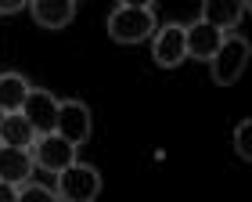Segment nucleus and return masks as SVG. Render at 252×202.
I'll use <instances>...</instances> for the list:
<instances>
[{"mask_svg": "<svg viewBox=\"0 0 252 202\" xmlns=\"http://www.w3.org/2000/svg\"><path fill=\"white\" fill-rule=\"evenodd\" d=\"M32 22L43 29H65L76 18V0H29Z\"/></svg>", "mask_w": 252, "mask_h": 202, "instance_id": "obj_10", "label": "nucleus"}, {"mask_svg": "<svg viewBox=\"0 0 252 202\" xmlns=\"http://www.w3.org/2000/svg\"><path fill=\"white\" fill-rule=\"evenodd\" d=\"M15 202H62V199L54 195L51 188H43V184H29V181H26V184L18 188V199H15Z\"/></svg>", "mask_w": 252, "mask_h": 202, "instance_id": "obj_14", "label": "nucleus"}, {"mask_svg": "<svg viewBox=\"0 0 252 202\" xmlns=\"http://www.w3.org/2000/svg\"><path fill=\"white\" fill-rule=\"evenodd\" d=\"M29 155H32V166L47 173H62L68 163H76V144H68L62 134H36L29 144Z\"/></svg>", "mask_w": 252, "mask_h": 202, "instance_id": "obj_4", "label": "nucleus"}, {"mask_svg": "<svg viewBox=\"0 0 252 202\" xmlns=\"http://www.w3.org/2000/svg\"><path fill=\"white\" fill-rule=\"evenodd\" d=\"M58 177V188H54V195L62 202H94L101 195V173L94 166L87 163H68Z\"/></svg>", "mask_w": 252, "mask_h": 202, "instance_id": "obj_2", "label": "nucleus"}, {"mask_svg": "<svg viewBox=\"0 0 252 202\" xmlns=\"http://www.w3.org/2000/svg\"><path fill=\"white\" fill-rule=\"evenodd\" d=\"M234 148H238V155L249 163L252 159V119H242L238 123V130H234Z\"/></svg>", "mask_w": 252, "mask_h": 202, "instance_id": "obj_15", "label": "nucleus"}, {"mask_svg": "<svg viewBox=\"0 0 252 202\" xmlns=\"http://www.w3.org/2000/svg\"><path fill=\"white\" fill-rule=\"evenodd\" d=\"M36 130L29 127V119L22 112H4V123H0V144H11V148H29Z\"/></svg>", "mask_w": 252, "mask_h": 202, "instance_id": "obj_12", "label": "nucleus"}, {"mask_svg": "<svg viewBox=\"0 0 252 202\" xmlns=\"http://www.w3.org/2000/svg\"><path fill=\"white\" fill-rule=\"evenodd\" d=\"M158 22H155V7H126L119 4L108 15V36L116 43H141L148 36H155Z\"/></svg>", "mask_w": 252, "mask_h": 202, "instance_id": "obj_1", "label": "nucleus"}, {"mask_svg": "<svg viewBox=\"0 0 252 202\" xmlns=\"http://www.w3.org/2000/svg\"><path fill=\"white\" fill-rule=\"evenodd\" d=\"M15 199H18V188L7 184V181H0V202H15Z\"/></svg>", "mask_w": 252, "mask_h": 202, "instance_id": "obj_17", "label": "nucleus"}, {"mask_svg": "<svg viewBox=\"0 0 252 202\" xmlns=\"http://www.w3.org/2000/svg\"><path fill=\"white\" fill-rule=\"evenodd\" d=\"M152 54L162 69H177L180 62H188V40H184V26L169 22V26H158L155 29V43H152Z\"/></svg>", "mask_w": 252, "mask_h": 202, "instance_id": "obj_6", "label": "nucleus"}, {"mask_svg": "<svg viewBox=\"0 0 252 202\" xmlns=\"http://www.w3.org/2000/svg\"><path fill=\"white\" fill-rule=\"evenodd\" d=\"M26 94H29V80L22 72H0V108L4 112H18Z\"/></svg>", "mask_w": 252, "mask_h": 202, "instance_id": "obj_13", "label": "nucleus"}, {"mask_svg": "<svg viewBox=\"0 0 252 202\" xmlns=\"http://www.w3.org/2000/svg\"><path fill=\"white\" fill-rule=\"evenodd\" d=\"M32 177V155L29 148H11V144H0V181L22 188Z\"/></svg>", "mask_w": 252, "mask_h": 202, "instance_id": "obj_11", "label": "nucleus"}, {"mask_svg": "<svg viewBox=\"0 0 252 202\" xmlns=\"http://www.w3.org/2000/svg\"><path fill=\"white\" fill-rule=\"evenodd\" d=\"M126 7H155V0H119Z\"/></svg>", "mask_w": 252, "mask_h": 202, "instance_id": "obj_18", "label": "nucleus"}, {"mask_svg": "<svg viewBox=\"0 0 252 202\" xmlns=\"http://www.w3.org/2000/svg\"><path fill=\"white\" fill-rule=\"evenodd\" d=\"M223 36L227 33L223 29H216V26H209V22H191V26H184V40H188V58H194V62H209L213 54H216V47L223 43Z\"/></svg>", "mask_w": 252, "mask_h": 202, "instance_id": "obj_8", "label": "nucleus"}, {"mask_svg": "<svg viewBox=\"0 0 252 202\" xmlns=\"http://www.w3.org/2000/svg\"><path fill=\"white\" fill-rule=\"evenodd\" d=\"M0 123H4V108H0Z\"/></svg>", "mask_w": 252, "mask_h": 202, "instance_id": "obj_19", "label": "nucleus"}, {"mask_svg": "<svg viewBox=\"0 0 252 202\" xmlns=\"http://www.w3.org/2000/svg\"><path fill=\"white\" fill-rule=\"evenodd\" d=\"M249 54H252V47H249L245 36H223V43L216 47V54L209 58V65H213V80L220 83V87L238 83V76H242L245 65H249Z\"/></svg>", "mask_w": 252, "mask_h": 202, "instance_id": "obj_3", "label": "nucleus"}, {"mask_svg": "<svg viewBox=\"0 0 252 202\" xmlns=\"http://www.w3.org/2000/svg\"><path fill=\"white\" fill-rule=\"evenodd\" d=\"M249 11V0H202V22L216 29H238Z\"/></svg>", "mask_w": 252, "mask_h": 202, "instance_id": "obj_9", "label": "nucleus"}, {"mask_svg": "<svg viewBox=\"0 0 252 202\" xmlns=\"http://www.w3.org/2000/svg\"><path fill=\"white\" fill-rule=\"evenodd\" d=\"M22 7H29V0H0V15H15Z\"/></svg>", "mask_w": 252, "mask_h": 202, "instance_id": "obj_16", "label": "nucleus"}, {"mask_svg": "<svg viewBox=\"0 0 252 202\" xmlns=\"http://www.w3.org/2000/svg\"><path fill=\"white\" fill-rule=\"evenodd\" d=\"M54 134H62L68 144L90 141V108L83 101H58V119H54Z\"/></svg>", "mask_w": 252, "mask_h": 202, "instance_id": "obj_5", "label": "nucleus"}, {"mask_svg": "<svg viewBox=\"0 0 252 202\" xmlns=\"http://www.w3.org/2000/svg\"><path fill=\"white\" fill-rule=\"evenodd\" d=\"M22 116L29 119V127L36 134H51L54 130V119H58V98L51 91H36V87H29L26 101H22Z\"/></svg>", "mask_w": 252, "mask_h": 202, "instance_id": "obj_7", "label": "nucleus"}]
</instances>
